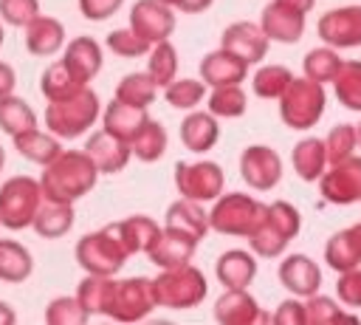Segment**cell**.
<instances>
[{
  "label": "cell",
  "mask_w": 361,
  "mask_h": 325,
  "mask_svg": "<svg viewBox=\"0 0 361 325\" xmlns=\"http://www.w3.org/2000/svg\"><path fill=\"white\" fill-rule=\"evenodd\" d=\"M99 181V167L85 150H62L54 161L45 164L39 175V189L45 201L73 203L85 198Z\"/></svg>",
  "instance_id": "6da1fadb"
},
{
  "label": "cell",
  "mask_w": 361,
  "mask_h": 325,
  "mask_svg": "<svg viewBox=\"0 0 361 325\" xmlns=\"http://www.w3.org/2000/svg\"><path fill=\"white\" fill-rule=\"evenodd\" d=\"M102 116V102L96 96V90H90L87 85L65 99H54L45 107V127L56 136V138H79L85 136L96 119Z\"/></svg>",
  "instance_id": "7a4b0ae2"
},
{
  "label": "cell",
  "mask_w": 361,
  "mask_h": 325,
  "mask_svg": "<svg viewBox=\"0 0 361 325\" xmlns=\"http://www.w3.org/2000/svg\"><path fill=\"white\" fill-rule=\"evenodd\" d=\"M302 229V215L293 203L288 201H274L265 206V218L262 223L248 235V249L257 257H279L288 243L299 235Z\"/></svg>",
  "instance_id": "3957f363"
},
{
  "label": "cell",
  "mask_w": 361,
  "mask_h": 325,
  "mask_svg": "<svg viewBox=\"0 0 361 325\" xmlns=\"http://www.w3.org/2000/svg\"><path fill=\"white\" fill-rule=\"evenodd\" d=\"M152 294H155V305L172 308V311H186L206 300L209 283L197 266L183 263V266L161 268V274L152 280Z\"/></svg>",
  "instance_id": "277c9868"
},
{
  "label": "cell",
  "mask_w": 361,
  "mask_h": 325,
  "mask_svg": "<svg viewBox=\"0 0 361 325\" xmlns=\"http://www.w3.org/2000/svg\"><path fill=\"white\" fill-rule=\"evenodd\" d=\"M324 105H327V93L322 82L310 76H302V79L293 76L279 96V119L290 130H310L324 116Z\"/></svg>",
  "instance_id": "5b68a950"
},
{
  "label": "cell",
  "mask_w": 361,
  "mask_h": 325,
  "mask_svg": "<svg viewBox=\"0 0 361 325\" xmlns=\"http://www.w3.org/2000/svg\"><path fill=\"white\" fill-rule=\"evenodd\" d=\"M265 206L245 192H220L209 212V226L228 237H248L262 223Z\"/></svg>",
  "instance_id": "8992f818"
},
{
  "label": "cell",
  "mask_w": 361,
  "mask_h": 325,
  "mask_svg": "<svg viewBox=\"0 0 361 325\" xmlns=\"http://www.w3.org/2000/svg\"><path fill=\"white\" fill-rule=\"evenodd\" d=\"M73 254H76V263L85 268V274H104V277L118 274L130 257V252L118 240L113 223L102 226L99 232H87L85 237H79Z\"/></svg>",
  "instance_id": "52a82bcc"
},
{
  "label": "cell",
  "mask_w": 361,
  "mask_h": 325,
  "mask_svg": "<svg viewBox=\"0 0 361 325\" xmlns=\"http://www.w3.org/2000/svg\"><path fill=\"white\" fill-rule=\"evenodd\" d=\"M42 203L39 181L31 175H14L0 187V226L20 232L28 229Z\"/></svg>",
  "instance_id": "ba28073f"
},
{
  "label": "cell",
  "mask_w": 361,
  "mask_h": 325,
  "mask_svg": "<svg viewBox=\"0 0 361 325\" xmlns=\"http://www.w3.org/2000/svg\"><path fill=\"white\" fill-rule=\"evenodd\" d=\"M152 308H155L152 280L149 277H127V280H113L104 317H110L116 322H138V319H147L152 314Z\"/></svg>",
  "instance_id": "9c48e42d"
},
{
  "label": "cell",
  "mask_w": 361,
  "mask_h": 325,
  "mask_svg": "<svg viewBox=\"0 0 361 325\" xmlns=\"http://www.w3.org/2000/svg\"><path fill=\"white\" fill-rule=\"evenodd\" d=\"M175 187L180 198L189 201H214L226 189V172L217 161H178L175 164Z\"/></svg>",
  "instance_id": "30bf717a"
},
{
  "label": "cell",
  "mask_w": 361,
  "mask_h": 325,
  "mask_svg": "<svg viewBox=\"0 0 361 325\" xmlns=\"http://www.w3.org/2000/svg\"><path fill=\"white\" fill-rule=\"evenodd\" d=\"M319 192L327 203H336V206L361 201V155L353 153L350 158L330 164L319 175Z\"/></svg>",
  "instance_id": "8fae6325"
},
{
  "label": "cell",
  "mask_w": 361,
  "mask_h": 325,
  "mask_svg": "<svg viewBox=\"0 0 361 325\" xmlns=\"http://www.w3.org/2000/svg\"><path fill=\"white\" fill-rule=\"evenodd\" d=\"M240 178L257 189L268 192L282 181V158L268 144H251L240 153Z\"/></svg>",
  "instance_id": "7c38bea8"
},
{
  "label": "cell",
  "mask_w": 361,
  "mask_h": 325,
  "mask_svg": "<svg viewBox=\"0 0 361 325\" xmlns=\"http://www.w3.org/2000/svg\"><path fill=\"white\" fill-rule=\"evenodd\" d=\"M316 34L330 48H358L361 45V6H338L319 17Z\"/></svg>",
  "instance_id": "4fadbf2b"
},
{
  "label": "cell",
  "mask_w": 361,
  "mask_h": 325,
  "mask_svg": "<svg viewBox=\"0 0 361 325\" xmlns=\"http://www.w3.org/2000/svg\"><path fill=\"white\" fill-rule=\"evenodd\" d=\"M130 28L149 45L169 40L175 31V11L161 0H135V6L130 8Z\"/></svg>",
  "instance_id": "5bb4252c"
},
{
  "label": "cell",
  "mask_w": 361,
  "mask_h": 325,
  "mask_svg": "<svg viewBox=\"0 0 361 325\" xmlns=\"http://www.w3.org/2000/svg\"><path fill=\"white\" fill-rule=\"evenodd\" d=\"M220 45L228 48L231 54H237L240 59H245L248 65H254V62H262V57L268 54L271 40L265 37V31H262L259 23L237 20V23H231V25L223 28Z\"/></svg>",
  "instance_id": "9a60e30c"
},
{
  "label": "cell",
  "mask_w": 361,
  "mask_h": 325,
  "mask_svg": "<svg viewBox=\"0 0 361 325\" xmlns=\"http://www.w3.org/2000/svg\"><path fill=\"white\" fill-rule=\"evenodd\" d=\"M305 17L302 11L279 3V0H271L265 8H262V17H259V25L265 31V37L271 42H282V45H293L302 40L305 34Z\"/></svg>",
  "instance_id": "2e32d148"
},
{
  "label": "cell",
  "mask_w": 361,
  "mask_h": 325,
  "mask_svg": "<svg viewBox=\"0 0 361 325\" xmlns=\"http://www.w3.org/2000/svg\"><path fill=\"white\" fill-rule=\"evenodd\" d=\"M164 229L178 232L195 243H200L209 235V212L203 209L200 201H189V198H178L166 206L164 212Z\"/></svg>",
  "instance_id": "e0dca14e"
},
{
  "label": "cell",
  "mask_w": 361,
  "mask_h": 325,
  "mask_svg": "<svg viewBox=\"0 0 361 325\" xmlns=\"http://www.w3.org/2000/svg\"><path fill=\"white\" fill-rule=\"evenodd\" d=\"M214 319L223 325H254L271 322V314H262L248 288H226L214 302Z\"/></svg>",
  "instance_id": "ac0fdd59"
},
{
  "label": "cell",
  "mask_w": 361,
  "mask_h": 325,
  "mask_svg": "<svg viewBox=\"0 0 361 325\" xmlns=\"http://www.w3.org/2000/svg\"><path fill=\"white\" fill-rule=\"evenodd\" d=\"M279 283L293 294V297H310L319 291L322 285V268L316 260H310L307 254H288L279 263Z\"/></svg>",
  "instance_id": "d6986e66"
},
{
  "label": "cell",
  "mask_w": 361,
  "mask_h": 325,
  "mask_svg": "<svg viewBox=\"0 0 361 325\" xmlns=\"http://www.w3.org/2000/svg\"><path fill=\"white\" fill-rule=\"evenodd\" d=\"M85 153L93 158V164L99 167V172H107V175L121 172L127 167L130 155H133L130 153V144L124 138L107 133L104 127L96 130V133H90V138L85 141Z\"/></svg>",
  "instance_id": "ffe728a7"
},
{
  "label": "cell",
  "mask_w": 361,
  "mask_h": 325,
  "mask_svg": "<svg viewBox=\"0 0 361 325\" xmlns=\"http://www.w3.org/2000/svg\"><path fill=\"white\" fill-rule=\"evenodd\" d=\"M245 76H248V62L240 59L237 54H231L223 45L217 51H209L200 59V79L209 88H217V85H240Z\"/></svg>",
  "instance_id": "44dd1931"
},
{
  "label": "cell",
  "mask_w": 361,
  "mask_h": 325,
  "mask_svg": "<svg viewBox=\"0 0 361 325\" xmlns=\"http://www.w3.org/2000/svg\"><path fill=\"white\" fill-rule=\"evenodd\" d=\"M65 45V25L56 17L37 14L25 25V48L34 57H54Z\"/></svg>",
  "instance_id": "7402d4cb"
},
{
  "label": "cell",
  "mask_w": 361,
  "mask_h": 325,
  "mask_svg": "<svg viewBox=\"0 0 361 325\" xmlns=\"http://www.w3.org/2000/svg\"><path fill=\"white\" fill-rule=\"evenodd\" d=\"M220 138V124L217 116H212L209 110H192L183 122H180V144L197 155L209 153Z\"/></svg>",
  "instance_id": "603a6c76"
},
{
  "label": "cell",
  "mask_w": 361,
  "mask_h": 325,
  "mask_svg": "<svg viewBox=\"0 0 361 325\" xmlns=\"http://www.w3.org/2000/svg\"><path fill=\"white\" fill-rule=\"evenodd\" d=\"M214 274L223 283V288H248L257 277V260L254 252L245 249H228L217 257Z\"/></svg>",
  "instance_id": "cb8c5ba5"
},
{
  "label": "cell",
  "mask_w": 361,
  "mask_h": 325,
  "mask_svg": "<svg viewBox=\"0 0 361 325\" xmlns=\"http://www.w3.org/2000/svg\"><path fill=\"white\" fill-rule=\"evenodd\" d=\"M197 243L178 235V232H169V229H161L158 237L149 243L147 249V257L158 266V268H172V266H183L192 260Z\"/></svg>",
  "instance_id": "d4e9b609"
},
{
  "label": "cell",
  "mask_w": 361,
  "mask_h": 325,
  "mask_svg": "<svg viewBox=\"0 0 361 325\" xmlns=\"http://www.w3.org/2000/svg\"><path fill=\"white\" fill-rule=\"evenodd\" d=\"M62 62L87 85L102 71V45L93 37H73L65 48Z\"/></svg>",
  "instance_id": "484cf974"
},
{
  "label": "cell",
  "mask_w": 361,
  "mask_h": 325,
  "mask_svg": "<svg viewBox=\"0 0 361 325\" xmlns=\"http://www.w3.org/2000/svg\"><path fill=\"white\" fill-rule=\"evenodd\" d=\"M73 220H76L73 203H59V201H45L42 198V203H39L31 226H34V232L39 237L56 240V237H62V235H68L73 229Z\"/></svg>",
  "instance_id": "4316f807"
},
{
  "label": "cell",
  "mask_w": 361,
  "mask_h": 325,
  "mask_svg": "<svg viewBox=\"0 0 361 325\" xmlns=\"http://www.w3.org/2000/svg\"><path fill=\"white\" fill-rule=\"evenodd\" d=\"M290 164H293V170H296V175L302 181H319V175L327 170L324 138L305 136L302 141H296L293 144V153H290Z\"/></svg>",
  "instance_id": "83f0119b"
},
{
  "label": "cell",
  "mask_w": 361,
  "mask_h": 325,
  "mask_svg": "<svg viewBox=\"0 0 361 325\" xmlns=\"http://www.w3.org/2000/svg\"><path fill=\"white\" fill-rule=\"evenodd\" d=\"M11 141H14V150H17L23 158H28V161H34V164H39V167H45L48 161H54V158L62 153L59 138H56L51 130L42 133V130L31 127V130H23V133L11 136Z\"/></svg>",
  "instance_id": "f1b7e54d"
},
{
  "label": "cell",
  "mask_w": 361,
  "mask_h": 325,
  "mask_svg": "<svg viewBox=\"0 0 361 325\" xmlns=\"http://www.w3.org/2000/svg\"><path fill=\"white\" fill-rule=\"evenodd\" d=\"M127 144H130V153H133L138 161L152 164V161L164 158L166 144H169V136H166V127H164L161 122H155V119L147 116V122L135 130V136H133Z\"/></svg>",
  "instance_id": "f546056e"
},
{
  "label": "cell",
  "mask_w": 361,
  "mask_h": 325,
  "mask_svg": "<svg viewBox=\"0 0 361 325\" xmlns=\"http://www.w3.org/2000/svg\"><path fill=\"white\" fill-rule=\"evenodd\" d=\"M113 229H116L118 240L124 243V249H127L130 254H138V252L147 254L149 243H152V240L158 237V232H161V226H158L149 215H130V218H124V220H116Z\"/></svg>",
  "instance_id": "4dcf8cb0"
},
{
  "label": "cell",
  "mask_w": 361,
  "mask_h": 325,
  "mask_svg": "<svg viewBox=\"0 0 361 325\" xmlns=\"http://www.w3.org/2000/svg\"><path fill=\"white\" fill-rule=\"evenodd\" d=\"M144 122H147V107H133V105L118 102V99H113V102L102 110V124H104V130L113 133V136H118V138H124V141H130V138L135 136V130H138Z\"/></svg>",
  "instance_id": "1f68e13d"
},
{
  "label": "cell",
  "mask_w": 361,
  "mask_h": 325,
  "mask_svg": "<svg viewBox=\"0 0 361 325\" xmlns=\"http://www.w3.org/2000/svg\"><path fill=\"white\" fill-rule=\"evenodd\" d=\"M324 260L333 271H347V268H355L361 266V249H358V240H355V232L353 226L350 229H341L336 232L327 243H324Z\"/></svg>",
  "instance_id": "d6a6232c"
},
{
  "label": "cell",
  "mask_w": 361,
  "mask_h": 325,
  "mask_svg": "<svg viewBox=\"0 0 361 325\" xmlns=\"http://www.w3.org/2000/svg\"><path fill=\"white\" fill-rule=\"evenodd\" d=\"M34 271L31 252L17 240H0V280L3 283H23Z\"/></svg>",
  "instance_id": "836d02e7"
},
{
  "label": "cell",
  "mask_w": 361,
  "mask_h": 325,
  "mask_svg": "<svg viewBox=\"0 0 361 325\" xmlns=\"http://www.w3.org/2000/svg\"><path fill=\"white\" fill-rule=\"evenodd\" d=\"M82 88H85V82H82V79H79L62 59L51 62V65L42 71V76H39V90H42V96H45L48 102H54V99H65V96L82 90Z\"/></svg>",
  "instance_id": "e575fe53"
},
{
  "label": "cell",
  "mask_w": 361,
  "mask_h": 325,
  "mask_svg": "<svg viewBox=\"0 0 361 325\" xmlns=\"http://www.w3.org/2000/svg\"><path fill=\"white\" fill-rule=\"evenodd\" d=\"M333 93L341 107L361 113V59L341 62V68L333 79Z\"/></svg>",
  "instance_id": "d590c367"
},
{
  "label": "cell",
  "mask_w": 361,
  "mask_h": 325,
  "mask_svg": "<svg viewBox=\"0 0 361 325\" xmlns=\"http://www.w3.org/2000/svg\"><path fill=\"white\" fill-rule=\"evenodd\" d=\"M248 107V96L240 85H217L206 96V110L217 119H237Z\"/></svg>",
  "instance_id": "8d00e7d4"
},
{
  "label": "cell",
  "mask_w": 361,
  "mask_h": 325,
  "mask_svg": "<svg viewBox=\"0 0 361 325\" xmlns=\"http://www.w3.org/2000/svg\"><path fill=\"white\" fill-rule=\"evenodd\" d=\"M147 73L158 88H166L178 76V51L169 40L152 42V48L147 51Z\"/></svg>",
  "instance_id": "74e56055"
},
{
  "label": "cell",
  "mask_w": 361,
  "mask_h": 325,
  "mask_svg": "<svg viewBox=\"0 0 361 325\" xmlns=\"http://www.w3.org/2000/svg\"><path fill=\"white\" fill-rule=\"evenodd\" d=\"M158 96V85L152 82V76L147 71H135V73H127L118 85H116V99L118 102H127L133 107H149Z\"/></svg>",
  "instance_id": "f35d334b"
},
{
  "label": "cell",
  "mask_w": 361,
  "mask_h": 325,
  "mask_svg": "<svg viewBox=\"0 0 361 325\" xmlns=\"http://www.w3.org/2000/svg\"><path fill=\"white\" fill-rule=\"evenodd\" d=\"M31 127H37V113H34V107H31L25 99L14 96V93L3 96V99H0V130L8 133V136H17V133L31 130Z\"/></svg>",
  "instance_id": "ab89813d"
},
{
  "label": "cell",
  "mask_w": 361,
  "mask_h": 325,
  "mask_svg": "<svg viewBox=\"0 0 361 325\" xmlns=\"http://www.w3.org/2000/svg\"><path fill=\"white\" fill-rule=\"evenodd\" d=\"M338 322H355L350 311H344L333 297L310 294L305 297V325H338Z\"/></svg>",
  "instance_id": "60d3db41"
},
{
  "label": "cell",
  "mask_w": 361,
  "mask_h": 325,
  "mask_svg": "<svg viewBox=\"0 0 361 325\" xmlns=\"http://www.w3.org/2000/svg\"><path fill=\"white\" fill-rule=\"evenodd\" d=\"M341 62H344V59L338 57L336 48L322 45V48H310V51L305 54L302 71H305V76H310V79H316V82L324 85V82H333V79H336Z\"/></svg>",
  "instance_id": "b9f144b4"
},
{
  "label": "cell",
  "mask_w": 361,
  "mask_h": 325,
  "mask_svg": "<svg viewBox=\"0 0 361 325\" xmlns=\"http://www.w3.org/2000/svg\"><path fill=\"white\" fill-rule=\"evenodd\" d=\"M110 288H113V277L104 274H87L79 285H76V300L82 302V308L93 317V314H104L107 300H110Z\"/></svg>",
  "instance_id": "7bdbcfd3"
},
{
  "label": "cell",
  "mask_w": 361,
  "mask_h": 325,
  "mask_svg": "<svg viewBox=\"0 0 361 325\" xmlns=\"http://www.w3.org/2000/svg\"><path fill=\"white\" fill-rule=\"evenodd\" d=\"M164 99L175 107V110H195L203 99H206V82L203 79H186V76H175L166 88H164Z\"/></svg>",
  "instance_id": "ee69618b"
},
{
  "label": "cell",
  "mask_w": 361,
  "mask_h": 325,
  "mask_svg": "<svg viewBox=\"0 0 361 325\" xmlns=\"http://www.w3.org/2000/svg\"><path fill=\"white\" fill-rule=\"evenodd\" d=\"M293 73L288 65H262L254 76H251V88L259 99H279L282 90L290 85Z\"/></svg>",
  "instance_id": "f6af8a7d"
},
{
  "label": "cell",
  "mask_w": 361,
  "mask_h": 325,
  "mask_svg": "<svg viewBox=\"0 0 361 325\" xmlns=\"http://www.w3.org/2000/svg\"><path fill=\"white\" fill-rule=\"evenodd\" d=\"M87 319H90V314L82 308L76 294L73 297H54L45 308V322H51V325H82Z\"/></svg>",
  "instance_id": "bcb514c9"
},
{
  "label": "cell",
  "mask_w": 361,
  "mask_h": 325,
  "mask_svg": "<svg viewBox=\"0 0 361 325\" xmlns=\"http://www.w3.org/2000/svg\"><path fill=\"white\" fill-rule=\"evenodd\" d=\"M104 45L116 54V57H121V59H133V57H147V51L152 48L144 37H138L133 28H116V31H110L107 37H104Z\"/></svg>",
  "instance_id": "7dc6e473"
},
{
  "label": "cell",
  "mask_w": 361,
  "mask_h": 325,
  "mask_svg": "<svg viewBox=\"0 0 361 325\" xmlns=\"http://www.w3.org/2000/svg\"><path fill=\"white\" fill-rule=\"evenodd\" d=\"M358 147V133L355 124H336L327 138H324V150H327V164H336L341 158H350Z\"/></svg>",
  "instance_id": "c3c4849f"
},
{
  "label": "cell",
  "mask_w": 361,
  "mask_h": 325,
  "mask_svg": "<svg viewBox=\"0 0 361 325\" xmlns=\"http://www.w3.org/2000/svg\"><path fill=\"white\" fill-rule=\"evenodd\" d=\"M39 14V0H0V20L14 28H25Z\"/></svg>",
  "instance_id": "681fc988"
},
{
  "label": "cell",
  "mask_w": 361,
  "mask_h": 325,
  "mask_svg": "<svg viewBox=\"0 0 361 325\" xmlns=\"http://www.w3.org/2000/svg\"><path fill=\"white\" fill-rule=\"evenodd\" d=\"M336 297H338V302L347 305V308H361V266L347 268V271L338 274Z\"/></svg>",
  "instance_id": "f907efd6"
},
{
  "label": "cell",
  "mask_w": 361,
  "mask_h": 325,
  "mask_svg": "<svg viewBox=\"0 0 361 325\" xmlns=\"http://www.w3.org/2000/svg\"><path fill=\"white\" fill-rule=\"evenodd\" d=\"M124 6V0H79V11L85 20L102 23L107 17H113L118 8Z\"/></svg>",
  "instance_id": "816d5d0a"
},
{
  "label": "cell",
  "mask_w": 361,
  "mask_h": 325,
  "mask_svg": "<svg viewBox=\"0 0 361 325\" xmlns=\"http://www.w3.org/2000/svg\"><path fill=\"white\" fill-rule=\"evenodd\" d=\"M271 322H276V325H305V302H299L296 297L282 300L276 305V311L271 314Z\"/></svg>",
  "instance_id": "f5cc1de1"
},
{
  "label": "cell",
  "mask_w": 361,
  "mask_h": 325,
  "mask_svg": "<svg viewBox=\"0 0 361 325\" xmlns=\"http://www.w3.org/2000/svg\"><path fill=\"white\" fill-rule=\"evenodd\" d=\"M14 85H17V73H14V68H11L8 62L0 59V99L8 96V93H14Z\"/></svg>",
  "instance_id": "db71d44e"
},
{
  "label": "cell",
  "mask_w": 361,
  "mask_h": 325,
  "mask_svg": "<svg viewBox=\"0 0 361 325\" xmlns=\"http://www.w3.org/2000/svg\"><path fill=\"white\" fill-rule=\"evenodd\" d=\"M212 3L214 0H178V11H183V14H200V11H206V8H212Z\"/></svg>",
  "instance_id": "11a10c76"
},
{
  "label": "cell",
  "mask_w": 361,
  "mask_h": 325,
  "mask_svg": "<svg viewBox=\"0 0 361 325\" xmlns=\"http://www.w3.org/2000/svg\"><path fill=\"white\" fill-rule=\"evenodd\" d=\"M279 3H285V6H290L296 11H302V14L313 11V6H316V0H279Z\"/></svg>",
  "instance_id": "9f6ffc18"
},
{
  "label": "cell",
  "mask_w": 361,
  "mask_h": 325,
  "mask_svg": "<svg viewBox=\"0 0 361 325\" xmlns=\"http://www.w3.org/2000/svg\"><path fill=\"white\" fill-rule=\"evenodd\" d=\"M14 319H17L14 308H11L8 302H3V300H0V325H11Z\"/></svg>",
  "instance_id": "6f0895ef"
},
{
  "label": "cell",
  "mask_w": 361,
  "mask_h": 325,
  "mask_svg": "<svg viewBox=\"0 0 361 325\" xmlns=\"http://www.w3.org/2000/svg\"><path fill=\"white\" fill-rule=\"evenodd\" d=\"M353 232H355V240H358V249H361V223H355Z\"/></svg>",
  "instance_id": "680465c9"
},
{
  "label": "cell",
  "mask_w": 361,
  "mask_h": 325,
  "mask_svg": "<svg viewBox=\"0 0 361 325\" xmlns=\"http://www.w3.org/2000/svg\"><path fill=\"white\" fill-rule=\"evenodd\" d=\"M3 164H6V150L0 147V170H3Z\"/></svg>",
  "instance_id": "91938a15"
},
{
  "label": "cell",
  "mask_w": 361,
  "mask_h": 325,
  "mask_svg": "<svg viewBox=\"0 0 361 325\" xmlns=\"http://www.w3.org/2000/svg\"><path fill=\"white\" fill-rule=\"evenodd\" d=\"M355 133H358V147H361V122L355 124Z\"/></svg>",
  "instance_id": "94428289"
},
{
  "label": "cell",
  "mask_w": 361,
  "mask_h": 325,
  "mask_svg": "<svg viewBox=\"0 0 361 325\" xmlns=\"http://www.w3.org/2000/svg\"><path fill=\"white\" fill-rule=\"evenodd\" d=\"M161 3H166V6H172V8L178 6V0H161Z\"/></svg>",
  "instance_id": "6125c7cd"
},
{
  "label": "cell",
  "mask_w": 361,
  "mask_h": 325,
  "mask_svg": "<svg viewBox=\"0 0 361 325\" xmlns=\"http://www.w3.org/2000/svg\"><path fill=\"white\" fill-rule=\"evenodd\" d=\"M3 40H6V31H3V25H0V45H3Z\"/></svg>",
  "instance_id": "be15d7a7"
}]
</instances>
